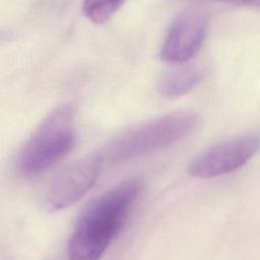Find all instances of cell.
I'll return each instance as SVG.
<instances>
[{
	"label": "cell",
	"mask_w": 260,
	"mask_h": 260,
	"mask_svg": "<svg viewBox=\"0 0 260 260\" xmlns=\"http://www.w3.org/2000/svg\"><path fill=\"white\" fill-rule=\"evenodd\" d=\"M141 192L142 182L129 179L90 201L68 240V260H101L127 221Z\"/></svg>",
	"instance_id": "6da1fadb"
},
{
	"label": "cell",
	"mask_w": 260,
	"mask_h": 260,
	"mask_svg": "<svg viewBox=\"0 0 260 260\" xmlns=\"http://www.w3.org/2000/svg\"><path fill=\"white\" fill-rule=\"evenodd\" d=\"M75 143V109L72 104H62L43 119L23 144L18 170L24 176L43 173L66 156Z\"/></svg>",
	"instance_id": "7a4b0ae2"
},
{
	"label": "cell",
	"mask_w": 260,
	"mask_h": 260,
	"mask_svg": "<svg viewBox=\"0 0 260 260\" xmlns=\"http://www.w3.org/2000/svg\"><path fill=\"white\" fill-rule=\"evenodd\" d=\"M197 125L193 113L168 114L124 131L107 145L103 155L113 164L141 157L180 141Z\"/></svg>",
	"instance_id": "3957f363"
},
{
	"label": "cell",
	"mask_w": 260,
	"mask_h": 260,
	"mask_svg": "<svg viewBox=\"0 0 260 260\" xmlns=\"http://www.w3.org/2000/svg\"><path fill=\"white\" fill-rule=\"evenodd\" d=\"M260 149V134L249 133L216 143L188 165L187 172L198 179H209L229 174L250 160Z\"/></svg>",
	"instance_id": "277c9868"
},
{
	"label": "cell",
	"mask_w": 260,
	"mask_h": 260,
	"mask_svg": "<svg viewBox=\"0 0 260 260\" xmlns=\"http://www.w3.org/2000/svg\"><path fill=\"white\" fill-rule=\"evenodd\" d=\"M104 160L103 153H94L66 167L52 180L46 191L47 209L59 211L83 197L98 180Z\"/></svg>",
	"instance_id": "5b68a950"
},
{
	"label": "cell",
	"mask_w": 260,
	"mask_h": 260,
	"mask_svg": "<svg viewBox=\"0 0 260 260\" xmlns=\"http://www.w3.org/2000/svg\"><path fill=\"white\" fill-rule=\"evenodd\" d=\"M208 29V16L200 8L181 11L172 21L160 50L164 61L184 64L200 50Z\"/></svg>",
	"instance_id": "8992f818"
},
{
	"label": "cell",
	"mask_w": 260,
	"mask_h": 260,
	"mask_svg": "<svg viewBox=\"0 0 260 260\" xmlns=\"http://www.w3.org/2000/svg\"><path fill=\"white\" fill-rule=\"evenodd\" d=\"M202 71L196 66L183 65L166 71L157 81V91L166 99H178L189 93L201 80Z\"/></svg>",
	"instance_id": "52a82bcc"
},
{
	"label": "cell",
	"mask_w": 260,
	"mask_h": 260,
	"mask_svg": "<svg viewBox=\"0 0 260 260\" xmlns=\"http://www.w3.org/2000/svg\"><path fill=\"white\" fill-rule=\"evenodd\" d=\"M125 0H83L84 15L94 24L107 22L124 4Z\"/></svg>",
	"instance_id": "ba28073f"
},
{
	"label": "cell",
	"mask_w": 260,
	"mask_h": 260,
	"mask_svg": "<svg viewBox=\"0 0 260 260\" xmlns=\"http://www.w3.org/2000/svg\"><path fill=\"white\" fill-rule=\"evenodd\" d=\"M223 1L236 5H242V6H251V7H259L260 8V0H218Z\"/></svg>",
	"instance_id": "9c48e42d"
}]
</instances>
